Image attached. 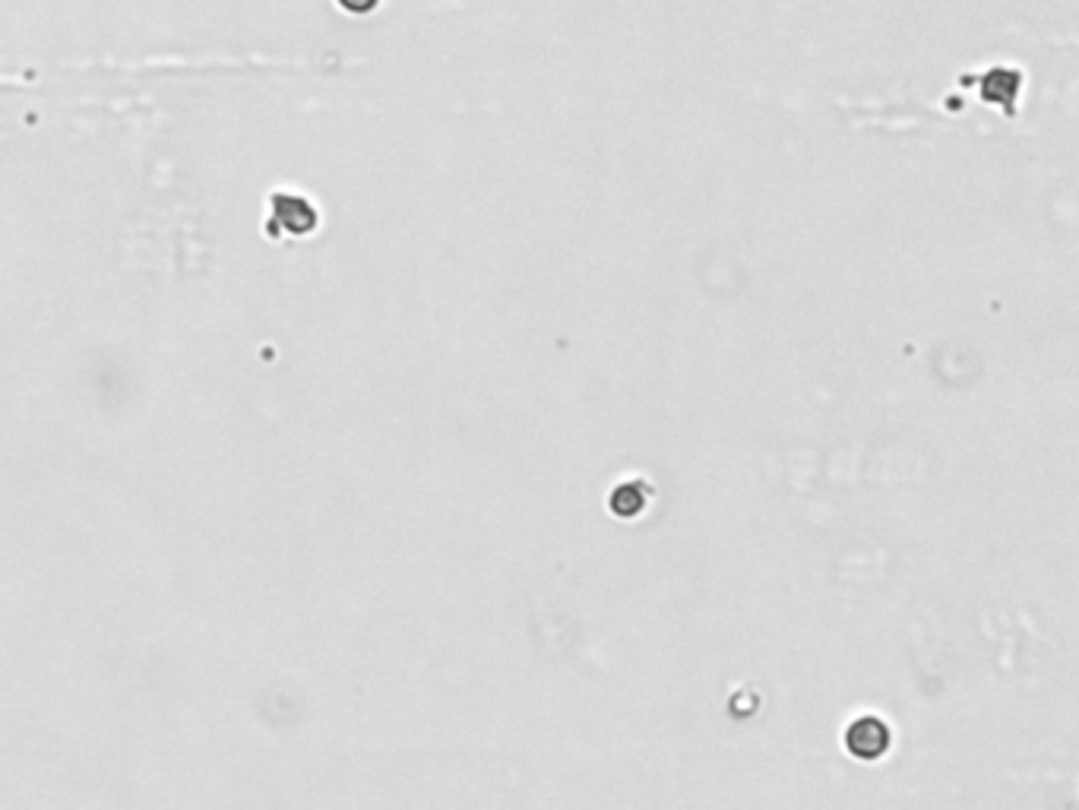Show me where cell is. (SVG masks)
Masks as SVG:
<instances>
[{"label":"cell","mask_w":1079,"mask_h":810,"mask_svg":"<svg viewBox=\"0 0 1079 810\" xmlns=\"http://www.w3.org/2000/svg\"><path fill=\"white\" fill-rule=\"evenodd\" d=\"M1019 83L1023 80H1019L1016 70H1004V83H1000V70H991L985 76V83H981V95H985L991 105H1004V102L1010 105L1019 92Z\"/></svg>","instance_id":"2"},{"label":"cell","mask_w":1079,"mask_h":810,"mask_svg":"<svg viewBox=\"0 0 1079 810\" xmlns=\"http://www.w3.org/2000/svg\"><path fill=\"white\" fill-rule=\"evenodd\" d=\"M336 7L345 10V13H352V16H364V13L377 10L380 0H336Z\"/></svg>","instance_id":"3"},{"label":"cell","mask_w":1079,"mask_h":810,"mask_svg":"<svg viewBox=\"0 0 1079 810\" xmlns=\"http://www.w3.org/2000/svg\"><path fill=\"white\" fill-rule=\"evenodd\" d=\"M845 744H849V750L858 760H877L886 754V747H890V728L874 716H864L849 725V738H845Z\"/></svg>","instance_id":"1"}]
</instances>
